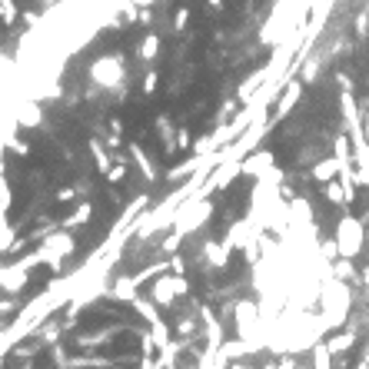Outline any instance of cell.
I'll return each mask as SVG.
<instances>
[{"instance_id":"6da1fadb","label":"cell","mask_w":369,"mask_h":369,"mask_svg":"<svg viewBox=\"0 0 369 369\" xmlns=\"http://www.w3.org/2000/svg\"><path fill=\"white\" fill-rule=\"evenodd\" d=\"M352 343H356V336H352V332H343V336L330 339V346H326V350H330V352H346Z\"/></svg>"},{"instance_id":"7a4b0ae2","label":"cell","mask_w":369,"mask_h":369,"mask_svg":"<svg viewBox=\"0 0 369 369\" xmlns=\"http://www.w3.org/2000/svg\"><path fill=\"white\" fill-rule=\"evenodd\" d=\"M87 217H90V206H80L74 217L67 220V226H80V223H87Z\"/></svg>"},{"instance_id":"3957f363","label":"cell","mask_w":369,"mask_h":369,"mask_svg":"<svg viewBox=\"0 0 369 369\" xmlns=\"http://www.w3.org/2000/svg\"><path fill=\"white\" fill-rule=\"evenodd\" d=\"M123 173H127V166L120 163V166H113L110 170V183H117V180H123Z\"/></svg>"}]
</instances>
